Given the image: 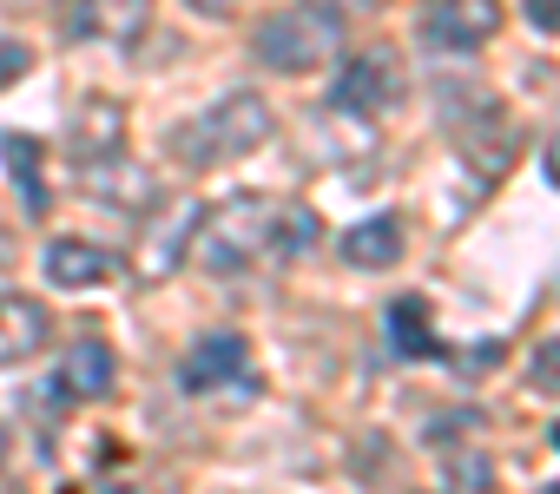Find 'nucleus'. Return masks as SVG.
Wrapping results in <instances>:
<instances>
[{
	"mask_svg": "<svg viewBox=\"0 0 560 494\" xmlns=\"http://www.w3.org/2000/svg\"><path fill=\"white\" fill-rule=\"evenodd\" d=\"M119 139H126V106L119 99H80V113L67 126V158L93 165V158L119 152Z\"/></svg>",
	"mask_w": 560,
	"mask_h": 494,
	"instance_id": "nucleus-13",
	"label": "nucleus"
},
{
	"mask_svg": "<svg viewBox=\"0 0 560 494\" xmlns=\"http://www.w3.org/2000/svg\"><path fill=\"white\" fill-rule=\"evenodd\" d=\"M527 21L540 34H560V0H527Z\"/></svg>",
	"mask_w": 560,
	"mask_h": 494,
	"instance_id": "nucleus-24",
	"label": "nucleus"
},
{
	"mask_svg": "<svg viewBox=\"0 0 560 494\" xmlns=\"http://www.w3.org/2000/svg\"><path fill=\"white\" fill-rule=\"evenodd\" d=\"M527 389L534 396H560V337H547V343L527 350Z\"/></svg>",
	"mask_w": 560,
	"mask_h": 494,
	"instance_id": "nucleus-19",
	"label": "nucleus"
},
{
	"mask_svg": "<svg viewBox=\"0 0 560 494\" xmlns=\"http://www.w3.org/2000/svg\"><path fill=\"white\" fill-rule=\"evenodd\" d=\"M402 258H409V224L396 211H376V217L343 231V264L350 271H396Z\"/></svg>",
	"mask_w": 560,
	"mask_h": 494,
	"instance_id": "nucleus-12",
	"label": "nucleus"
},
{
	"mask_svg": "<svg viewBox=\"0 0 560 494\" xmlns=\"http://www.w3.org/2000/svg\"><path fill=\"white\" fill-rule=\"evenodd\" d=\"M250 54L270 67V73H311V67H330L343 54V21L317 0H298V8L270 14L257 34H250Z\"/></svg>",
	"mask_w": 560,
	"mask_h": 494,
	"instance_id": "nucleus-3",
	"label": "nucleus"
},
{
	"mask_svg": "<svg viewBox=\"0 0 560 494\" xmlns=\"http://www.w3.org/2000/svg\"><path fill=\"white\" fill-rule=\"evenodd\" d=\"M270 132H277V113L257 93H224L211 113H198L172 132V158L185 172H218V165L250 158L257 145H270Z\"/></svg>",
	"mask_w": 560,
	"mask_h": 494,
	"instance_id": "nucleus-1",
	"label": "nucleus"
},
{
	"mask_svg": "<svg viewBox=\"0 0 560 494\" xmlns=\"http://www.w3.org/2000/svg\"><path fill=\"white\" fill-rule=\"evenodd\" d=\"M198 211L205 204H185L165 231H159V251H145V278H172L178 264H185V251H191V231H198Z\"/></svg>",
	"mask_w": 560,
	"mask_h": 494,
	"instance_id": "nucleus-18",
	"label": "nucleus"
},
{
	"mask_svg": "<svg viewBox=\"0 0 560 494\" xmlns=\"http://www.w3.org/2000/svg\"><path fill=\"white\" fill-rule=\"evenodd\" d=\"M244 0H191V14H205V21H224V14H237Z\"/></svg>",
	"mask_w": 560,
	"mask_h": 494,
	"instance_id": "nucleus-25",
	"label": "nucleus"
},
{
	"mask_svg": "<svg viewBox=\"0 0 560 494\" xmlns=\"http://www.w3.org/2000/svg\"><path fill=\"white\" fill-rule=\"evenodd\" d=\"M113 383H119V356H113L106 337H80L73 350H60L54 396H67V402H100V396H113Z\"/></svg>",
	"mask_w": 560,
	"mask_h": 494,
	"instance_id": "nucleus-8",
	"label": "nucleus"
},
{
	"mask_svg": "<svg viewBox=\"0 0 560 494\" xmlns=\"http://www.w3.org/2000/svg\"><path fill=\"white\" fill-rule=\"evenodd\" d=\"M0 158H8L27 217H47V178H40V139L34 132H0Z\"/></svg>",
	"mask_w": 560,
	"mask_h": 494,
	"instance_id": "nucleus-17",
	"label": "nucleus"
},
{
	"mask_svg": "<svg viewBox=\"0 0 560 494\" xmlns=\"http://www.w3.org/2000/svg\"><path fill=\"white\" fill-rule=\"evenodd\" d=\"M317 8H330L337 21H357V14H383L389 0H317Z\"/></svg>",
	"mask_w": 560,
	"mask_h": 494,
	"instance_id": "nucleus-23",
	"label": "nucleus"
},
{
	"mask_svg": "<svg viewBox=\"0 0 560 494\" xmlns=\"http://www.w3.org/2000/svg\"><path fill=\"white\" fill-rule=\"evenodd\" d=\"M8 14H40V8H54V0H0Z\"/></svg>",
	"mask_w": 560,
	"mask_h": 494,
	"instance_id": "nucleus-27",
	"label": "nucleus"
},
{
	"mask_svg": "<svg viewBox=\"0 0 560 494\" xmlns=\"http://www.w3.org/2000/svg\"><path fill=\"white\" fill-rule=\"evenodd\" d=\"M80 185H86V198L93 204H113V211H159V178L145 172V165H132L126 152H106V158H93V165H80Z\"/></svg>",
	"mask_w": 560,
	"mask_h": 494,
	"instance_id": "nucleus-7",
	"label": "nucleus"
},
{
	"mask_svg": "<svg viewBox=\"0 0 560 494\" xmlns=\"http://www.w3.org/2000/svg\"><path fill=\"white\" fill-rule=\"evenodd\" d=\"M540 494H560V481H553V487H540Z\"/></svg>",
	"mask_w": 560,
	"mask_h": 494,
	"instance_id": "nucleus-29",
	"label": "nucleus"
},
{
	"mask_svg": "<svg viewBox=\"0 0 560 494\" xmlns=\"http://www.w3.org/2000/svg\"><path fill=\"white\" fill-rule=\"evenodd\" d=\"M40 271H47L54 291H93V284H106L119 271V258L106 251V244H93V237H54L40 251Z\"/></svg>",
	"mask_w": 560,
	"mask_h": 494,
	"instance_id": "nucleus-11",
	"label": "nucleus"
},
{
	"mask_svg": "<svg viewBox=\"0 0 560 494\" xmlns=\"http://www.w3.org/2000/svg\"><path fill=\"white\" fill-rule=\"evenodd\" d=\"M389 343L409 363H448V343L429 330V297H396L389 304Z\"/></svg>",
	"mask_w": 560,
	"mask_h": 494,
	"instance_id": "nucleus-15",
	"label": "nucleus"
},
{
	"mask_svg": "<svg viewBox=\"0 0 560 494\" xmlns=\"http://www.w3.org/2000/svg\"><path fill=\"white\" fill-rule=\"evenodd\" d=\"M27 67H34V54H27L21 40H8V47H0V86H8V80H21Z\"/></svg>",
	"mask_w": 560,
	"mask_h": 494,
	"instance_id": "nucleus-22",
	"label": "nucleus"
},
{
	"mask_svg": "<svg viewBox=\"0 0 560 494\" xmlns=\"http://www.w3.org/2000/svg\"><path fill=\"white\" fill-rule=\"evenodd\" d=\"M402 99H409V73H402V54L396 47H363L337 73V86H330V106L337 113H357V119H376V113H389Z\"/></svg>",
	"mask_w": 560,
	"mask_h": 494,
	"instance_id": "nucleus-5",
	"label": "nucleus"
},
{
	"mask_svg": "<svg viewBox=\"0 0 560 494\" xmlns=\"http://www.w3.org/2000/svg\"><path fill=\"white\" fill-rule=\"evenodd\" d=\"M0 455H8V428H0Z\"/></svg>",
	"mask_w": 560,
	"mask_h": 494,
	"instance_id": "nucleus-28",
	"label": "nucleus"
},
{
	"mask_svg": "<svg viewBox=\"0 0 560 494\" xmlns=\"http://www.w3.org/2000/svg\"><path fill=\"white\" fill-rule=\"evenodd\" d=\"M547 178L560 185V119H553V139H547Z\"/></svg>",
	"mask_w": 560,
	"mask_h": 494,
	"instance_id": "nucleus-26",
	"label": "nucleus"
},
{
	"mask_svg": "<svg viewBox=\"0 0 560 494\" xmlns=\"http://www.w3.org/2000/svg\"><path fill=\"white\" fill-rule=\"evenodd\" d=\"M435 106H442V126L455 132V145L468 152V165L481 178H501L521 152V132L508 119V106L488 93V86H468V80H435Z\"/></svg>",
	"mask_w": 560,
	"mask_h": 494,
	"instance_id": "nucleus-2",
	"label": "nucleus"
},
{
	"mask_svg": "<svg viewBox=\"0 0 560 494\" xmlns=\"http://www.w3.org/2000/svg\"><path fill=\"white\" fill-rule=\"evenodd\" d=\"M409 34L429 54H475L501 34V0H422Z\"/></svg>",
	"mask_w": 560,
	"mask_h": 494,
	"instance_id": "nucleus-6",
	"label": "nucleus"
},
{
	"mask_svg": "<svg viewBox=\"0 0 560 494\" xmlns=\"http://www.w3.org/2000/svg\"><path fill=\"white\" fill-rule=\"evenodd\" d=\"M455 363V376H488V369H501L508 363V343L501 337H488V343H475V356H448Z\"/></svg>",
	"mask_w": 560,
	"mask_h": 494,
	"instance_id": "nucleus-21",
	"label": "nucleus"
},
{
	"mask_svg": "<svg viewBox=\"0 0 560 494\" xmlns=\"http://www.w3.org/2000/svg\"><path fill=\"white\" fill-rule=\"evenodd\" d=\"M448 481H455L462 494H488V487H494V468H488V455L462 448V455H448Z\"/></svg>",
	"mask_w": 560,
	"mask_h": 494,
	"instance_id": "nucleus-20",
	"label": "nucleus"
},
{
	"mask_svg": "<svg viewBox=\"0 0 560 494\" xmlns=\"http://www.w3.org/2000/svg\"><path fill=\"white\" fill-rule=\"evenodd\" d=\"M264 231H270V204L237 191L211 211H198V231H191V258L211 271V278H237L257 251H264Z\"/></svg>",
	"mask_w": 560,
	"mask_h": 494,
	"instance_id": "nucleus-4",
	"label": "nucleus"
},
{
	"mask_svg": "<svg viewBox=\"0 0 560 494\" xmlns=\"http://www.w3.org/2000/svg\"><path fill=\"white\" fill-rule=\"evenodd\" d=\"M47 330H54V324H47V310H40L34 297L0 291V369L40 356V350H47Z\"/></svg>",
	"mask_w": 560,
	"mask_h": 494,
	"instance_id": "nucleus-14",
	"label": "nucleus"
},
{
	"mask_svg": "<svg viewBox=\"0 0 560 494\" xmlns=\"http://www.w3.org/2000/svg\"><path fill=\"white\" fill-rule=\"evenodd\" d=\"M553 448H560V428H553Z\"/></svg>",
	"mask_w": 560,
	"mask_h": 494,
	"instance_id": "nucleus-30",
	"label": "nucleus"
},
{
	"mask_svg": "<svg viewBox=\"0 0 560 494\" xmlns=\"http://www.w3.org/2000/svg\"><path fill=\"white\" fill-rule=\"evenodd\" d=\"M244 369H250V343H244L237 330H218V337L191 343L178 383H185V396H211V389H224V383H244Z\"/></svg>",
	"mask_w": 560,
	"mask_h": 494,
	"instance_id": "nucleus-10",
	"label": "nucleus"
},
{
	"mask_svg": "<svg viewBox=\"0 0 560 494\" xmlns=\"http://www.w3.org/2000/svg\"><path fill=\"white\" fill-rule=\"evenodd\" d=\"M152 27V0H73L67 8V40H139Z\"/></svg>",
	"mask_w": 560,
	"mask_h": 494,
	"instance_id": "nucleus-9",
	"label": "nucleus"
},
{
	"mask_svg": "<svg viewBox=\"0 0 560 494\" xmlns=\"http://www.w3.org/2000/svg\"><path fill=\"white\" fill-rule=\"evenodd\" d=\"M317 237H324V217L311 204H270V231H264V251L270 258L298 264L304 251H317Z\"/></svg>",
	"mask_w": 560,
	"mask_h": 494,
	"instance_id": "nucleus-16",
	"label": "nucleus"
}]
</instances>
